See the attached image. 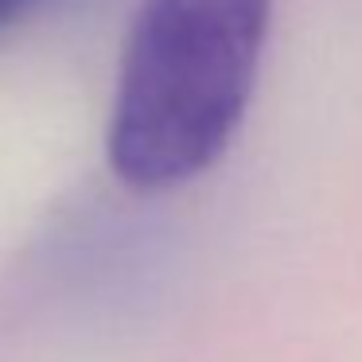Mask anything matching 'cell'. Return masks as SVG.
Returning <instances> with one entry per match:
<instances>
[{
    "label": "cell",
    "mask_w": 362,
    "mask_h": 362,
    "mask_svg": "<svg viewBox=\"0 0 362 362\" xmlns=\"http://www.w3.org/2000/svg\"><path fill=\"white\" fill-rule=\"evenodd\" d=\"M269 20L273 0H141L110 117V164L125 187H180L230 148Z\"/></svg>",
    "instance_id": "1"
},
{
    "label": "cell",
    "mask_w": 362,
    "mask_h": 362,
    "mask_svg": "<svg viewBox=\"0 0 362 362\" xmlns=\"http://www.w3.org/2000/svg\"><path fill=\"white\" fill-rule=\"evenodd\" d=\"M35 4H43V0H0V35L8 32V28H16Z\"/></svg>",
    "instance_id": "2"
}]
</instances>
